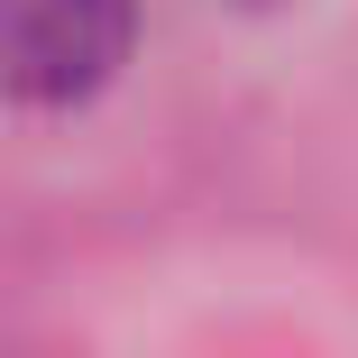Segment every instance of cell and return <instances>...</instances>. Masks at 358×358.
Segmentation results:
<instances>
[{
  "instance_id": "cell-1",
  "label": "cell",
  "mask_w": 358,
  "mask_h": 358,
  "mask_svg": "<svg viewBox=\"0 0 358 358\" xmlns=\"http://www.w3.org/2000/svg\"><path fill=\"white\" fill-rule=\"evenodd\" d=\"M138 0H0V55L19 101H83L129 55Z\"/></svg>"
}]
</instances>
